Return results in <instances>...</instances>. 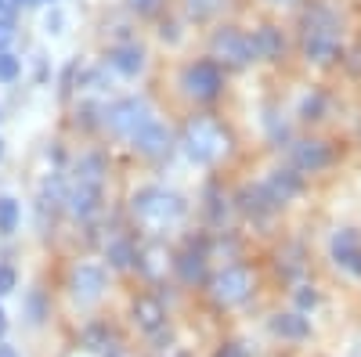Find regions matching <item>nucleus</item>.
<instances>
[{
	"label": "nucleus",
	"instance_id": "obj_25",
	"mask_svg": "<svg viewBox=\"0 0 361 357\" xmlns=\"http://www.w3.org/2000/svg\"><path fill=\"white\" fill-rule=\"evenodd\" d=\"M44 29H47V33H62V15H47V22H44Z\"/></svg>",
	"mask_w": 361,
	"mask_h": 357
},
{
	"label": "nucleus",
	"instance_id": "obj_2",
	"mask_svg": "<svg viewBox=\"0 0 361 357\" xmlns=\"http://www.w3.org/2000/svg\"><path fill=\"white\" fill-rule=\"evenodd\" d=\"M180 148H185L188 163L195 166H214L228 152V134L214 123V119H192L180 134Z\"/></svg>",
	"mask_w": 361,
	"mask_h": 357
},
{
	"label": "nucleus",
	"instance_id": "obj_18",
	"mask_svg": "<svg viewBox=\"0 0 361 357\" xmlns=\"http://www.w3.org/2000/svg\"><path fill=\"white\" fill-rule=\"evenodd\" d=\"M134 314H137V325H141V329H148V332L159 329V321H163V307L156 300H148V296H145V300H137Z\"/></svg>",
	"mask_w": 361,
	"mask_h": 357
},
{
	"label": "nucleus",
	"instance_id": "obj_23",
	"mask_svg": "<svg viewBox=\"0 0 361 357\" xmlns=\"http://www.w3.org/2000/svg\"><path fill=\"white\" fill-rule=\"evenodd\" d=\"M11 40H15V25H11L8 15H0V51H8Z\"/></svg>",
	"mask_w": 361,
	"mask_h": 357
},
{
	"label": "nucleus",
	"instance_id": "obj_8",
	"mask_svg": "<svg viewBox=\"0 0 361 357\" xmlns=\"http://www.w3.org/2000/svg\"><path fill=\"white\" fill-rule=\"evenodd\" d=\"M102 289H105V271L98 263H80L73 271V292L80 303H94L102 296Z\"/></svg>",
	"mask_w": 361,
	"mask_h": 357
},
{
	"label": "nucleus",
	"instance_id": "obj_12",
	"mask_svg": "<svg viewBox=\"0 0 361 357\" xmlns=\"http://www.w3.org/2000/svg\"><path fill=\"white\" fill-rule=\"evenodd\" d=\"M109 62L116 73H123V76H137L145 69V51L137 44H119L112 54H109Z\"/></svg>",
	"mask_w": 361,
	"mask_h": 357
},
{
	"label": "nucleus",
	"instance_id": "obj_26",
	"mask_svg": "<svg viewBox=\"0 0 361 357\" xmlns=\"http://www.w3.org/2000/svg\"><path fill=\"white\" fill-rule=\"evenodd\" d=\"M130 4H134L137 11H152V8L159 4V0H130Z\"/></svg>",
	"mask_w": 361,
	"mask_h": 357
},
{
	"label": "nucleus",
	"instance_id": "obj_6",
	"mask_svg": "<svg viewBox=\"0 0 361 357\" xmlns=\"http://www.w3.org/2000/svg\"><path fill=\"white\" fill-rule=\"evenodd\" d=\"M180 87L199 98V101H209V98H217L221 94V87H224V73L217 62H195L185 69V76H180Z\"/></svg>",
	"mask_w": 361,
	"mask_h": 357
},
{
	"label": "nucleus",
	"instance_id": "obj_9",
	"mask_svg": "<svg viewBox=\"0 0 361 357\" xmlns=\"http://www.w3.org/2000/svg\"><path fill=\"white\" fill-rule=\"evenodd\" d=\"M130 141H134L137 152L148 156V159H163V156L170 152V130L159 123V119H152V123H148L145 130H137Z\"/></svg>",
	"mask_w": 361,
	"mask_h": 357
},
{
	"label": "nucleus",
	"instance_id": "obj_22",
	"mask_svg": "<svg viewBox=\"0 0 361 357\" xmlns=\"http://www.w3.org/2000/svg\"><path fill=\"white\" fill-rule=\"evenodd\" d=\"M177 271H180V278L192 285V282L202 278V260H199V256H180V260H177Z\"/></svg>",
	"mask_w": 361,
	"mask_h": 357
},
{
	"label": "nucleus",
	"instance_id": "obj_13",
	"mask_svg": "<svg viewBox=\"0 0 361 357\" xmlns=\"http://www.w3.org/2000/svg\"><path fill=\"white\" fill-rule=\"evenodd\" d=\"M264 188H267V195L275 199V206H282V202H289L296 192H300V177L293 173V170H275L264 181Z\"/></svg>",
	"mask_w": 361,
	"mask_h": 357
},
{
	"label": "nucleus",
	"instance_id": "obj_24",
	"mask_svg": "<svg viewBox=\"0 0 361 357\" xmlns=\"http://www.w3.org/2000/svg\"><path fill=\"white\" fill-rule=\"evenodd\" d=\"M11 289H15V271L11 267H0V296L11 292Z\"/></svg>",
	"mask_w": 361,
	"mask_h": 357
},
{
	"label": "nucleus",
	"instance_id": "obj_16",
	"mask_svg": "<svg viewBox=\"0 0 361 357\" xmlns=\"http://www.w3.org/2000/svg\"><path fill=\"white\" fill-rule=\"evenodd\" d=\"M271 332L282 336V339H304L311 332V325H307V318H300V314H279L275 321H271Z\"/></svg>",
	"mask_w": 361,
	"mask_h": 357
},
{
	"label": "nucleus",
	"instance_id": "obj_7",
	"mask_svg": "<svg viewBox=\"0 0 361 357\" xmlns=\"http://www.w3.org/2000/svg\"><path fill=\"white\" fill-rule=\"evenodd\" d=\"M253 292V275L246 271V267H224V271L214 278V300L224 303V307H235L243 303L246 296Z\"/></svg>",
	"mask_w": 361,
	"mask_h": 357
},
{
	"label": "nucleus",
	"instance_id": "obj_11",
	"mask_svg": "<svg viewBox=\"0 0 361 357\" xmlns=\"http://www.w3.org/2000/svg\"><path fill=\"white\" fill-rule=\"evenodd\" d=\"M293 163L304 173H318L329 166V148L322 141H300V144H293Z\"/></svg>",
	"mask_w": 361,
	"mask_h": 357
},
{
	"label": "nucleus",
	"instance_id": "obj_30",
	"mask_svg": "<svg viewBox=\"0 0 361 357\" xmlns=\"http://www.w3.org/2000/svg\"><path fill=\"white\" fill-rule=\"evenodd\" d=\"M271 4H289V0H271Z\"/></svg>",
	"mask_w": 361,
	"mask_h": 357
},
{
	"label": "nucleus",
	"instance_id": "obj_1",
	"mask_svg": "<svg viewBox=\"0 0 361 357\" xmlns=\"http://www.w3.org/2000/svg\"><path fill=\"white\" fill-rule=\"evenodd\" d=\"M340 44H343L340 18L329 8H314L307 15V22H304V54H307V62H314V65L336 62Z\"/></svg>",
	"mask_w": 361,
	"mask_h": 357
},
{
	"label": "nucleus",
	"instance_id": "obj_4",
	"mask_svg": "<svg viewBox=\"0 0 361 357\" xmlns=\"http://www.w3.org/2000/svg\"><path fill=\"white\" fill-rule=\"evenodd\" d=\"M152 108H148L145 98H123V101H116L109 112H105V123L112 134L119 137H134L137 130H145L148 123H152Z\"/></svg>",
	"mask_w": 361,
	"mask_h": 357
},
{
	"label": "nucleus",
	"instance_id": "obj_32",
	"mask_svg": "<svg viewBox=\"0 0 361 357\" xmlns=\"http://www.w3.org/2000/svg\"><path fill=\"white\" fill-rule=\"evenodd\" d=\"M37 4H51V0H37Z\"/></svg>",
	"mask_w": 361,
	"mask_h": 357
},
{
	"label": "nucleus",
	"instance_id": "obj_10",
	"mask_svg": "<svg viewBox=\"0 0 361 357\" xmlns=\"http://www.w3.org/2000/svg\"><path fill=\"white\" fill-rule=\"evenodd\" d=\"M333 256H336V263L350 267L354 275L361 271V238H357V231L340 227V231L333 234Z\"/></svg>",
	"mask_w": 361,
	"mask_h": 357
},
{
	"label": "nucleus",
	"instance_id": "obj_3",
	"mask_svg": "<svg viewBox=\"0 0 361 357\" xmlns=\"http://www.w3.org/2000/svg\"><path fill=\"white\" fill-rule=\"evenodd\" d=\"M130 206H134V213L152 227H166V224L185 217V199H180L177 192H170V188H159V184L137 188Z\"/></svg>",
	"mask_w": 361,
	"mask_h": 357
},
{
	"label": "nucleus",
	"instance_id": "obj_28",
	"mask_svg": "<svg viewBox=\"0 0 361 357\" xmlns=\"http://www.w3.org/2000/svg\"><path fill=\"white\" fill-rule=\"evenodd\" d=\"M0 357H18V353H15V346H0Z\"/></svg>",
	"mask_w": 361,
	"mask_h": 357
},
{
	"label": "nucleus",
	"instance_id": "obj_31",
	"mask_svg": "<svg viewBox=\"0 0 361 357\" xmlns=\"http://www.w3.org/2000/svg\"><path fill=\"white\" fill-rule=\"evenodd\" d=\"M0 156H4V141H0Z\"/></svg>",
	"mask_w": 361,
	"mask_h": 357
},
{
	"label": "nucleus",
	"instance_id": "obj_17",
	"mask_svg": "<svg viewBox=\"0 0 361 357\" xmlns=\"http://www.w3.org/2000/svg\"><path fill=\"white\" fill-rule=\"evenodd\" d=\"M76 181L80 184H102L105 181V159L102 156H83L76 166Z\"/></svg>",
	"mask_w": 361,
	"mask_h": 357
},
{
	"label": "nucleus",
	"instance_id": "obj_20",
	"mask_svg": "<svg viewBox=\"0 0 361 357\" xmlns=\"http://www.w3.org/2000/svg\"><path fill=\"white\" fill-rule=\"evenodd\" d=\"M22 73V58H15L11 51H0V83H15Z\"/></svg>",
	"mask_w": 361,
	"mask_h": 357
},
{
	"label": "nucleus",
	"instance_id": "obj_5",
	"mask_svg": "<svg viewBox=\"0 0 361 357\" xmlns=\"http://www.w3.org/2000/svg\"><path fill=\"white\" fill-rule=\"evenodd\" d=\"M214 54L221 58L224 65H250L253 58H257V44H253V37H246L243 29H231V25H224V29H217L214 33Z\"/></svg>",
	"mask_w": 361,
	"mask_h": 357
},
{
	"label": "nucleus",
	"instance_id": "obj_15",
	"mask_svg": "<svg viewBox=\"0 0 361 357\" xmlns=\"http://www.w3.org/2000/svg\"><path fill=\"white\" fill-rule=\"evenodd\" d=\"M253 44H257V54H260V58H282V54H286V37L279 33L275 25H264V29H257Z\"/></svg>",
	"mask_w": 361,
	"mask_h": 357
},
{
	"label": "nucleus",
	"instance_id": "obj_14",
	"mask_svg": "<svg viewBox=\"0 0 361 357\" xmlns=\"http://www.w3.org/2000/svg\"><path fill=\"white\" fill-rule=\"evenodd\" d=\"M102 202V184H76V192L69 195V213L73 217H90Z\"/></svg>",
	"mask_w": 361,
	"mask_h": 357
},
{
	"label": "nucleus",
	"instance_id": "obj_29",
	"mask_svg": "<svg viewBox=\"0 0 361 357\" xmlns=\"http://www.w3.org/2000/svg\"><path fill=\"white\" fill-rule=\"evenodd\" d=\"M8 329V321H4V311H0V332H4Z\"/></svg>",
	"mask_w": 361,
	"mask_h": 357
},
{
	"label": "nucleus",
	"instance_id": "obj_21",
	"mask_svg": "<svg viewBox=\"0 0 361 357\" xmlns=\"http://www.w3.org/2000/svg\"><path fill=\"white\" fill-rule=\"evenodd\" d=\"M109 260H112L116 267H130V263L137 260V253H134V246H130V242H123V238H119V242H112V246H109Z\"/></svg>",
	"mask_w": 361,
	"mask_h": 357
},
{
	"label": "nucleus",
	"instance_id": "obj_19",
	"mask_svg": "<svg viewBox=\"0 0 361 357\" xmlns=\"http://www.w3.org/2000/svg\"><path fill=\"white\" fill-rule=\"evenodd\" d=\"M18 202L8 199V195H0V234H11L18 227Z\"/></svg>",
	"mask_w": 361,
	"mask_h": 357
},
{
	"label": "nucleus",
	"instance_id": "obj_27",
	"mask_svg": "<svg viewBox=\"0 0 361 357\" xmlns=\"http://www.w3.org/2000/svg\"><path fill=\"white\" fill-rule=\"evenodd\" d=\"M217 357H246V353H243V346H224Z\"/></svg>",
	"mask_w": 361,
	"mask_h": 357
}]
</instances>
